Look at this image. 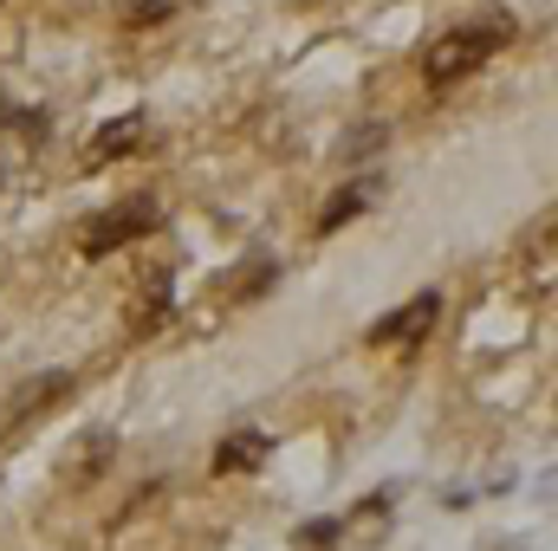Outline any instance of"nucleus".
<instances>
[{"label":"nucleus","instance_id":"1","mask_svg":"<svg viewBox=\"0 0 558 551\" xmlns=\"http://www.w3.org/2000/svg\"><path fill=\"white\" fill-rule=\"evenodd\" d=\"M507 39H513V20H507V13H487V20L448 26V33L428 39V52H422V78H428V85H454V78L481 72Z\"/></svg>","mask_w":558,"mask_h":551},{"label":"nucleus","instance_id":"2","mask_svg":"<svg viewBox=\"0 0 558 551\" xmlns=\"http://www.w3.org/2000/svg\"><path fill=\"white\" fill-rule=\"evenodd\" d=\"M156 228H162V201H156V195H131V201H118V208H105V215L85 221L78 254H85V260H105V254L131 247V241L156 234Z\"/></svg>","mask_w":558,"mask_h":551},{"label":"nucleus","instance_id":"3","mask_svg":"<svg viewBox=\"0 0 558 551\" xmlns=\"http://www.w3.org/2000/svg\"><path fill=\"white\" fill-rule=\"evenodd\" d=\"M39 143H46V118L39 111H13V105L0 111V188H13L33 169Z\"/></svg>","mask_w":558,"mask_h":551},{"label":"nucleus","instance_id":"4","mask_svg":"<svg viewBox=\"0 0 558 551\" xmlns=\"http://www.w3.org/2000/svg\"><path fill=\"white\" fill-rule=\"evenodd\" d=\"M435 318H441V292H416V298H410L403 311L377 318L364 344H384V351H410V344H422V338L435 331Z\"/></svg>","mask_w":558,"mask_h":551},{"label":"nucleus","instance_id":"5","mask_svg":"<svg viewBox=\"0 0 558 551\" xmlns=\"http://www.w3.org/2000/svg\"><path fill=\"white\" fill-rule=\"evenodd\" d=\"M169 305H175V279H169V267H143L137 305H131V331H137V338H149V331L169 318Z\"/></svg>","mask_w":558,"mask_h":551},{"label":"nucleus","instance_id":"6","mask_svg":"<svg viewBox=\"0 0 558 551\" xmlns=\"http://www.w3.org/2000/svg\"><path fill=\"white\" fill-rule=\"evenodd\" d=\"M59 396H72V370H46V377H33V383H20V396H13V409H7V428H20V421H33L39 409H52Z\"/></svg>","mask_w":558,"mask_h":551},{"label":"nucleus","instance_id":"7","mask_svg":"<svg viewBox=\"0 0 558 551\" xmlns=\"http://www.w3.org/2000/svg\"><path fill=\"white\" fill-rule=\"evenodd\" d=\"M267 454H274V441L254 434V428H241V434H228V441L215 448V480H221V474H254V467H267Z\"/></svg>","mask_w":558,"mask_h":551},{"label":"nucleus","instance_id":"8","mask_svg":"<svg viewBox=\"0 0 558 551\" xmlns=\"http://www.w3.org/2000/svg\"><path fill=\"white\" fill-rule=\"evenodd\" d=\"M143 131H149V118H143V111L118 118V124H105V131L92 137V149H85V162H111V156H131V149L143 143Z\"/></svg>","mask_w":558,"mask_h":551},{"label":"nucleus","instance_id":"9","mask_svg":"<svg viewBox=\"0 0 558 551\" xmlns=\"http://www.w3.org/2000/svg\"><path fill=\"white\" fill-rule=\"evenodd\" d=\"M384 526H390V506H384V500L357 506V513L338 526V551H371V539H384Z\"/></svg>","mask_w":558,"mask_h":551},{"label":"nucleus","instance_id":"10","mask_svg":"<svg viewBox=\"0 0 558 551\" xmlns=\"http://www.w3.org/2000/svg\"><path fill=\"white\" fill-rule=\"evenodd\" d=\"M377 188H384V182H351V188H338V201L318 215V234H331V228H344L351 215H364V208L377 201Z\"/></svg>","mask_w":558,"mask_h":551},{"label":"nucleus","instance_id":"11","mask_svg":"<svg viewBox=\"0 0 558 551\" xmlns=\"http://www.w3.org/2000/svg\"><path fill=\"white\" fill-rule=\"evenodd\" d=\"M274 279H279L274 260H254L247 273H234V279H228V298H254V292H260V285H274Z\"/></svg>","mask_w":558,"mask_h":551},{"label":"nucleus","instance_id":"12","mask_svg":"<svg viewBox=\"0 0 558 551\" xmlns=\"http://www.w3.org/2000/svg\"><path fill=\"white\" fill-rule=\"evenodd\" d=\"M384 137H390L384 124H377V131L364 124V131H351V143H344V156H364V149H384Z\"/></svg>","mask_w":558,"mask_h":551},{"label":"nucleus","instance_id":"13","mask_svg":"<svg viewBox=\"0 0 558 551\" xmlns=\"http://www.w3.org/2000/svg\"><path fill=\"white\" fill-rule=\"evenodd\" d=\"M169 13V0H143V7H131V26H149V20H162Z\"/></svg>","mask_w":558,"mask_h":551}]
</instances>
